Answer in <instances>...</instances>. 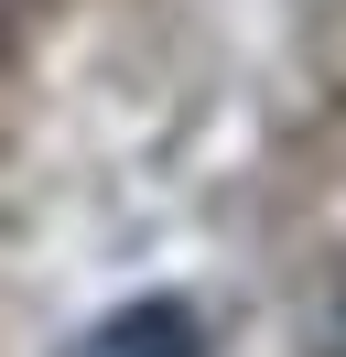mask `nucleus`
<instances>
[{
    "label": "nucleus",
    "instance_id": "obj_1",
    "mask_svg": "<svg viewBox=\"0 0 346 357\" xmlns=\"http://www.w3.org/2000/svg\"><path fill=\"white\" fill-rule=\"evenodd\" d=\"M65 357H206V325H195V303H173V292H141V303L98 314Z\"/></svg>",
    "mask_w": 346,
    "mask_h": 357
},
{
    "label": "nucleus",
    "instance_id": "obj_2",
    "mask_svg": "<svg viewBox=\"0 0 346 357\" xmlns=\"http://www.w3.org/2000/svg\"><path fill=\"white\" fill-rule=\"evenodd\" d=\"M0 33H11V0H0Z\"/></svg>",
    "mask_w": 346,
    "mask_h": 357
}]
</instances>
